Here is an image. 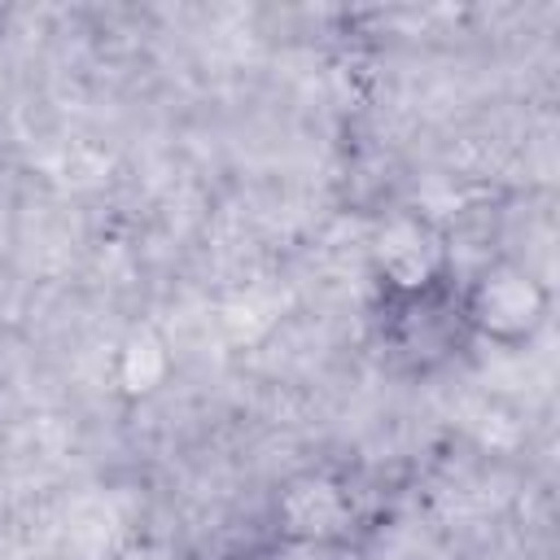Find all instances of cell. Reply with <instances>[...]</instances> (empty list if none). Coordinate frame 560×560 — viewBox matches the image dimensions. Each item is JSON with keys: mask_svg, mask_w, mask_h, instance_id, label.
I'll return each mask as SVG.
<instances>
[{"mask_svg": "<svg viewBox=\"0 0 560 560\" xmlns=\"http://www.w3.org/2000/svg\"><path fill=\"white\" fill-rule=\"evenodd\" d=\"M359 521L363 499L337 468H302L271 494V525L293 547H346Z\"/></svg>", "mask_w": 560, "mask_h": 560, "instance_id": "cell-2", "label": "cell"}, {"mask_svg": "<svg viewBox=\"0 0 560 560\" xmlns=\"http://www.w3.org/2000/svg\"><path fill=\"white\" fill-rule=\"evenodd\" d=\"M368 262H372L381 302H389V298H420V293H438V289L455 284L446 232L429 214H420V210L389 214L372 232Z\"/></svg>", "mask_w": 560, "mask_h": 560, "instance_id": "cell-3", "label": "cell"}, {"mask_svg": "<svg viewBox=\"0 0 560 560\" xmlns=\"http://www.w3.org/2000/svg\"><path fill=\"white\" fill-rule=\"evenodd\" d=\"M0 22H4V13H0Z\"/></svg>", "mask_w": 560, "mask_h": 560, "instance_id": "cell-5", "label": "cell"}, {"mask_svg": "<svg viewBox=\"0 0 560 560\" xmlns=\"http://www.w3.org/2000/svg\"><path fill=\"white\" fill-rule=\"evenodd\" d=\"M459 341H468L459 311H455V284L420 298H389L385 302V350L416 372L442 363Z\"/></svg>", "mask_w": 560, "mask_h": 560, "instance_id": "cell-4", "label": "cell"}, {"mask_svg": "<svg viewBox=\"0 0 560 560\" xmlns=\"http://www.w3.org/2000/svg\"><path fill=\"white\" fill-rule=\"evenodd\" d=\"M455 311L468 337L499 350H525L551 319V289L525 262L490 258L455 289Z\"/></svg>", "mask_w": 560, "mask_h": 560, "instance_id": "cell-1", "label": "cell"}]
</instances>
